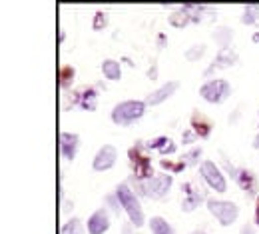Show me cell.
Wrapping results in <instances>:
<instances>
[{
    "instance_id": "cell-19",
    "label": "cell",
    "mask_w": 259,
    "mask_h": 234,
    "mask_svg": "<svg viewBox=\"0 0 259 234\" xmlns=\"http://www.w3.org/2000/svg\"><path fill=\"white\" fill-rule=\"evenodd\" d=\"M62 234H84V226H82L80 218H70L62 226Z\"/></svg>"
},
{
    "instance_id": "cell-22",
    "label": "cell",
    "mask_w": 259,
    "mask_h": 234,
    "mask_svg": "<svg viewBox=\"0 0 259 234\" xmlns=\"http://www.w3.org/2000/svg\"><path fill=\"white\" fill-rule=\"evenodd\" d=\"M203 52H205V46H203V44H197V46L190 48V50L186 52V58H188V60H197V58L203 56Z\"/></svg>"
},
{
    "instance_id": "cell-25",
    "label": "cell",
    "mask_w": 259,
    "mask_h": 234,
    "mask_svg": "<svg viewBox=\"0 0 259 234\" xmlns=\"http://www.w3.org/2000/svg\"><path fill=\"white\" fill-rule=\"evenodd\" d=\"M74 76V68L66 66L64 70H62V86H68V80Z\"/></svg>"
},
{
    "instance_id": "cell-15",
    "label": "cell",
    "mask_w": 259,
    "mask_h": 234,
    "mask_svg": "<svg viewBox=\"0 0 259 234\" xmlns=\"http://www.w3.org/2000/svg\"><path fill=\"white\" fill-rule=\"evenodd\" d=\"M150 230H152V234H176L174 228H171V224L165 218H162V216H152Z\"/></svg>"
},
{
    "instance_id": "cell-30",
    "label": "cell",
    "mask_w": 259,
    "mask_h": 234,
    "mask_svg": "<svg viewBox=\"0 0 259 234\" xmlns=\"http://www.w3.org/2000/svg\"><path fill=\"white\" fill-rule=\"evenodd\" d=\"M192 234H207V232H203V230H194Z\"/></svg>"
},
{
    "instance_id": "cell-3",
    "label": "cell",
    "mask_w": 259,
    "mask_h": 234,
    "mask_svg": "<svg viewBox=\"0 0 259 234\" xmlns=\"http://www.w3.org/2000/svg\"><path fill=\"white\" fill-rule=\"evenodd\" d=\"M171 184H174V176L171 174H158V176H152V178L142 182V192L148 198L160 200V198H163L169 192Z\"/></svg>"
},
{
    "instance_id": "cell-26",
    "label": "cell",
    "mask_w": 259,
    "mask_h": 234,
    "mask_svg": "<svg viewBox=\"0 0 259 234\" xmlns=\"http://www.w3.org/2000/svg\"><path fill=\"white\" fill-rule=\"evenodd\" d=\"M195 136H197V134H195L194 130H188V132L184 134V142H188V144H190V142H194Z\"/></svg>"
},
{
    "instance_id": "cell-1",
    "label": "cell",
    "mask_w": 259,
    "mask_h": 234,
    "mask_svg": "<svg viewBox=\"0 0 259 234\" xmlns=\"http://www.w3.org/2000/svg\"><path fill=\"white\" fill-rule=\"evenodd\" d=\"M116 198H118V202H120V206L126 210L130 222H132L134 226L140 228V226L146 222V218H144L142 204H140V200H138V196L134 194V190L130 188L128 184H118V188H116Z\"/></svg>"
},
{
    "instance_id": "cell-16",
    "label": "cell",
    "mask_w": 259,
    "mask_h": 234,
    "mask_svg": "<svg viewBox=\"0 0 259 234\" xmlns=\"http://www.w3.org/2000/svg\"><path fill=\"white\" fill-rule=\"evenodd\" d=\"M96 104H98V94L96 90H92V88H88V90H84L82 92V96H80V106L84 108V110H96Z\"/></svg>"
},
{
    "instance_id": "cell-14",
    "label": "cell",
    "mask_w": 259,
    "mask_h": 234,
    "mask_svg": "<svg viewBox=\"0 0 259 234\" xmlns=\"http://www.w3.org/2000/svg\"><path fill=\"white\" fill-rule=\"evenodd\" d=\"M102 72H104V76L108 80H120L122 78V66H120V62L118 60H112V58H108V60L102 62Z\"/></svg>"
},
{
    "instance_id": "cell-4",
    "label": "cell",
    "mask_w": 259,
    "mask_h": 234,
    "mask_svg": "<svg viewBox=\"0 0 259 234\" xmlns=\"http://www.w3.org/2000/svg\"><path fill=\"white\" fill-rule=\"evenodd\" d=\"M207 210L220 220L222 226H231L239 216V208L229 200H213V198H209L207 200Z\"/></svg>"
},
{
    "instance_id": "cell-13",
    "label": "cell",
    "mask_w": 259,
    "mask_h": 234,
    "mask_svg": "<svg viewBox=\"0 0 259 234\" xmlns=\"http://www.w3.org/2000/svg\"><path fill=\"white\" fill-rule=\"evenodd\" d=\"M235 62H237V52H235V50H231L229 46H227V48H222V50H220V54H218V58L213 60L211 68L207 70V74H209L213 68H229V66H233Z\"/></svg>"
},
{
    "instance_id": "cell-17",
    "label": "cell",
    "mask_w": 259,
    "mask_h": 234,
    "mask_svg": "<svg viewBox=\"0 0 259 234\" xmlns=\"http://www.w3.org/2000/svg\"><path fill=\"white\" fill-rule=\"evenodd\" d=\"M148 146H150V148H158L162 154H165V152H176V144H171V140L165 138V136H160V138H156V140H150Z\"/></svg>"
},
{
    "instance_id": "cell-7",
    "label": "cell",
    "mask_w": 259,
    "mask_h": 234,
    "mask_svg": "<svg viewBox=\"0 0 259 234\" xmlns=\"http://www.w3.org/2000/svg\"><path fill=\"white\" fill-rule=\"evenodd\" d=\"M116 158H118V152H116V148H114L112 144H104V146L98 150L96 156H94V162H92V166H94V170H98V172L110 170V168L116 164Z\"/></svg>"
},
{
    "instance_id": "cell-28",
    "label": "cell",
    "mask_w": 259,
    "mask_h": 234,
    "mask_svg": "<svg viewBox=\"0 0 259 234\" xmlns=\"http://www.w3.org/2000/svg\"><path fill=\"white\" fill-rule=\"evenodd\" d=\"M255 220H257L259 224V198H257V208H255Z\"/></svg>"
},
{
    "instance_id": "cell-24",
    "label": "cell",
    "mask_w": 259,
    "mask_h": 234,
    "mask_svg": "<svg viewBox=\"0 0 259 234\" xmlns=\"http://www.w3.org/2000/svg\"><path fill=\"white\" fill-rule=\"evenodd\" d=\"M108 24V14L106 12H96V18H94V30H100V28H104Z\"/></svg>"
},
{
    "instance_id": "cell-12",
    "label": "cell",
    "mask_w": 259,
    "mask_h": 234,
    "mask_svg": "<svg viewBox=\"0 0 259 234\" xmlns=\"http://www.w3.org/2000/svg\"><path fill=\"white\" fill-rule=\"evenodd\" d=\"M235 174H233V178L239 182V186L245 190V192H249V194H253L255 192V176L249 172V170H245V168H239V170H235V168H231Z\"/></svg>"
},
{
    "instance_id": "cell-5",
    "label": "cell",
    "mask_w": 259,
    "mask_h": 234,
    "mask_svg": "<svg viewBox=\"0 0 259 234\" xmlns=\"http://www.w3.org/2000/svg\"><path fill=\"white\" fill-rule=\"evenodd\" d=\"M199 94L201 98L211 104H220L224 102L231 94V86L227 80H222V78H215V80H207L201 88H199Z\"/></svg>"
},
{
    "instance_id": "cell-8",
    "label": "cell",
    "mask_w": 259,
    "mask_h": 234,
    "mask_svg": "<svg viewBox=\"0 0 259 234\" xmlns=\"http://www.w3.org/2000/svg\"><path fill=\"white\" fill-rule=\"evenodd\" d=\"M110 228V214L106 208H98L96 212L88 218V232L90 234H104Z\"/></svg>"
},
{
    "instance_id": "cell-10",
    "label": "cell",
    "mask_w": 259,
    "mask_h": 234,
    "mask_svg": "<svg viewBox=\"0 0 259 234\" xmlns=\"http://www.w3.org/2000/svg\"><path fill=\"white\" fill-rule=\"evenodd\" d=\"M180 88V84L176 82V80H171V82H165L163 86H160L158 90H154L152 94H148V98H146V104H152V106H158V104H162L163 101H167L176 90Z\"/></svg>"
},
{
    "instance_id": "cell-9",
    "label": "cell",
    "mask_w": 259,
    "mask_h": 234,
    "mask_svg": "<svg viewBox=\"0 0 259 234\" xmlns=\"http://www.w3.org/2000/svg\"><path fill=\"white\" fill-rule=\"evenodd\" d=\"M184 192H186V200H184V204H182V210H184V212H192V210H195V208L199 206V202L205 198L203 192H201V188L194 186L192 182L184 184Z\"/></svg>"
},
{
    "instance_id": "cell-18",
    "label": "cell",
    "mask_w": 259,
    "mask_h": 234,
    "mask_svg": "<svg viewBox=\"0 0 259 234\" xmlns=\"http://www.w3.org/2000/svg\"><path fill=\"white\" fill-rule=\"evenodd\" d=\"M259 18V6L257 4H247L245 8H243V16H241V22L243 24H247V26H251V24H255Z\"/></svg>"
},
{
    "instance_id": "cell-20",
    "label": "cell",
    "mask_w": 259,
    "mask_h": 234,
    "mask_svg": "<svg viewBox=\"0 0 259 234\" xmlns=\"http://www.w3.org/2000/svg\"><path fill=\"white\" fill-rule=\"evenodd\" d=\"M197 114V112H195ZM197 118H199V122L195 120V118H192V122H194V132L199 134V136H207V134L211 132V124L207 122V120H203V116H199L197 114Z\"/></svg>"
},
{
    "instance_id": "cell-27",
    "label": "cell",
    "mask_w": 259,
    "mask_h": 234,
    "mask_svg": "<svg viewBox=\"0 0 259 234\" xmlns=\"http://www.w3.org/2000/svg\"><path fill=\"white\" fill-rule=\"evenodd\" d=\"M241 234H255V230H253V226H251V224H245V226L241 228Z\"/></svg>"
},
{
    "instance_id": "cell-29",
    "label": "cell",
    "mask_w": 259,
    "mask_h": 234,
    "mask_svg": "<svg viewBox=\"0 0 259 234\" xmlns=\"http://www.w3.org/2000/svg\"><path fill=\"white\" fill-rule=\"evenodd\" d=\"M253 148H259V134H257V138H255V142H253Z\"/></svg>"
},
{
    "instance_id": "cell-23",
    "label": "cell",
    "mask_w": 259,
    "mask_h": 234,
    "mask_svg": "<svg viewBox=\"0 0 259 234\" xmlns=\"http://www.w3.org/2000/svg\"><path fill=\"white\" fill-rule=\"evenodd\" d=\"M201 156V148H194L192 152H188L186 156H184V164L186 166H194V164H197V158Z\"/></svg>"
},
{
    "instance_id": "cell-11",
    "label": "cell",
    "mask_w": 259,
    "mask_h": 234,
    "mask_svg": "<svg viewBox=\"0 0 259 234\" xmlns=\"http://www.w3.org/2000/svg\"><path fill=\"white\" fill-rule=\"evenodd\" d=\"M78 146H80V138H78V134L60 132V150H62V154H64L66 160H74V158H76Z\"/></svg>"
},
{
    "instance_id": "cell-2",
    "label": "cell",
    "mask_w": 259,
    "mask_h": 234,
    "mask_svg": "<svg viewBox=\"0 0 259 234\" xmlns=\"http://www.w3.org/2000/svg\"><path fill=\"white\" fill-rule=\"evenodd\" d=\"M146 112V102L142 101H124L114 106L112 110V120L118 126H130L136 120H140Z\"/></svg>"
},
{
    "instance_id": "cell-6",
    "label": "cell",
    "mask_w": 259,
    "mask_h": 234,
    "mask_svg": "<svg viewBox=\"0 0 259 234\" xmlns=\"http://www.w3.org/2000/svg\"><path fill=\"white\" fill-rule=\"evenodd\" d=\"M201 176H203V180L207 182V186L209 188H213L215 192H226L227 190V182H226V176L222 174V170L215 166V162H211V160H205V162H201Z\"/></svg>"
},
{
    "instance_id": "cell-31",
    "label": "cell",
    "mask_w": 259,
    "mask_h": 234,
    "mask_svg": "<svg viewBox=\"0 0 259 234\" xmlns=\"http://www.w3.org/2000/svg\"><path fill=\"white\" fill-rule=\"evenodd\" d=\"M124 234H132V232H130V226H126V228H124Z\"/></svg>"
},
{
    "instance_id": "cell-21",
    "label": "cell",
    "mask_w": 259,
    "mask_h": 234,
    "mask_svg": "<svg viewBox=\"0 0 259 234\" xmlns=\"http://www.w3.org/2000/svg\"><path fill=\"white\" fill-rule=\"evenodd\" d=\"M213 38H215V42H218L222 48H227V44H229L231 38H233V32H231L229 28H220V30L213 32Z\"/></svg>"
}]
</instances>
